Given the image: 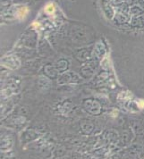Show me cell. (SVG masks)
<instances>
[{
    "label": "cell",
    "instance_id": "6da1fadb",
    "mask_svg": "<svg viewBox=\"0 0 144 159\" xmlns=\"http://www.w3.org/2000/svg\"><path fill=\"white\" fill-rule=\"evenodd\" d=\"M139 4L141 5L142 7L144 8V0H139Z\"/></svg>",
    "mask_w": 144,
    "mask_h": 159
},
{
    "label": "cell",
    "instance_id": "7a4b0ae2",
    "mask_svg": "<svg viewBox=\"0 0 144 159\" xmlns=\"http://www.w3.org/2000/svg\"><path fill=\"white\" fill-rule=\"evenodd\" d=\"M19 1H27V0H19Z\"/></svg>",
    "mask_w": 144,
    "mask_h": 159
}]
</instances>
